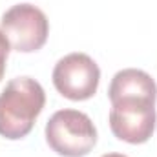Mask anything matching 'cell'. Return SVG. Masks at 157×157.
Wrapping results in <instances>:
<instances>
[{
    "label": "cell",
    "instance_id": "cell-1",
    "mask_svg": "<svg viewBox=\"0 0 157 157\" xmlns=\"http://www.w3.org/2000/svg\"><path fill=\"white\" fill-rule=\"evenodd\" d=\"M46 106V91L31 77L9 80L0 93V135L9 141L24 139Z\"/></svg>",
    "mask_w": 157,
    "mask_h": 157
},
{
    "label": "cell",
    "instance_id": "cell-2",
    "mask_svg": "<svg viewBox=\"0 0 157 157\" xmlns=\"http://www.w3.org/2000/svg\"><path fill=\"white\" fill-rule=\"evenodd\" d=\"M46 143L62 157H84L97 144V128L84 112L64 108L46 122Z\"/></svg>",
    "mask_w": 157,
    "mask_h": 157
},
{
    "label": "cell",
    "instance_id": "cell-3",
    "mask_svg": "<svg viewBox=\"0 0 157 157\" xmlns=\"http://www.w3.org/2000/svg\"><path fill=\"white\" fill-rule=\"evenodd\" d=\"M155 101L148 97H122L112 101L110 128L119 141L128 144L146 143L157 126Z\"/></svg>",
    "mask_w": 157,
    "mask_h": 157
},
{
    "label": "cell",
    "instance_id": "cell-4",
    "mask_svg": "<svg viewBox=\"0 0 157 157\" xmlns=\"http://www.w3.org/2000/svg\"><path fill=\"white\" fill-rule=\"evenodd\" d=\"M0 31L6 35L11 49L33 53L48 40L49 20L46 13L33 4H15L2 15Z\"/></svg>",
    "mask_w": 157,
    "mask_h": 157
},
{
    "label": "cell",
    "instance_id": "cell-5",
    "mask_svg": "<svg viewBox=\"0 0 157 157\" xmlns=\"http://www.w3.org/2000/svg\"><path fill=\"white\" fill-rule=\"evenodd\" d=\"M55 90L70 101H88L97 93L101 70L97 62L86 53H70L62 57L53 68Z\"/></svg>",
    "mask_w": 157,
    "mask_h": 157
},
{
    "label": "cell",
    "instance_id": "cell-6",
    "mask_svg": "<svg viewBox=\"0 0 157 157\" xmlns=\"http://www.w3.org/2000/svg\"><path fill=\"white\" fill-rule=\"evenodd\" d=\"M108 97L110 101L122 99V97L157 99V84L150 73L137 68H126L113 75L108 88Z\"/></svg>",
    "mask_w": 157,
    "mask_h": 157
},
{
    "label": "cell",
    "instance_id": "cell-7",
    "mask_svg": "<svg viewBox=\"0 0 157 157\" xmlns=\"http://www.w3.org/2000/svg\"><path fill=\"white\" fill-rule=\"evenodd\" d=\"M9 49H11L9 42H7V39H6V35L0 31V80H2L4 73H6V66H7V55H9Z\"/></svg>",
    "mask_w": 157,
    "mask_h": 157
},
{
    "label": "cell",
    "instance_id": "cell-8",
    "mask_svg": "<svg viewBox=\"0 0 157 157\" xmlns=\"http://www.w3.org/2000/svg\"><path fill=\"white\" fill-rule=\"evenodd\" d=\"M101 157H128V155H122V154H115V152H112V154H104V155Z\"/></svg>",
    "mask_w": 157,
    "mask_h": 157
}]
</instances>
